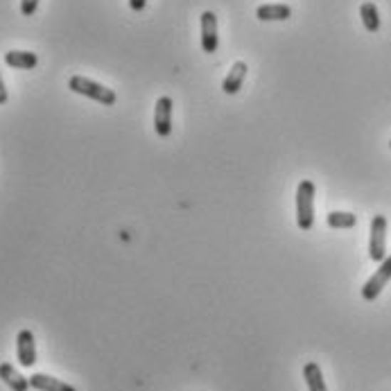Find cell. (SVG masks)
Masks as SVG:
<instances>
[{"label":"cell","mask_w":391,"mask_h":391,"mask_svg":"<svg viewBox=\"0 0 391 391\" xmlns=\"http://www.w3.org/2000/svg\"><path fill=\"white\" fill-rule=\"evenodd\" d=\"M330 229H353L358 224V217L353 213H342V211H333L325 217Z\"/></svg>","instance_id":"15"},{"label":"cell","mask_w":391,"mask_h":391,"mask_svg":"<svg viewBox=\"0 0 391 391\" xmlns=\"http://www.w3.org/2000/svg\"><path fill=\"white\" fill-rule=\"evenodd\" d=\"M369 258L373 263H382L387 258V217L385 215H375L371 219Z\"/></svg>","instance_id":"3"},{"label":"cell","mask_w":391,"mask_h":391,"mask_svg":"<svg viewBox=\"0 0 391 391\" xmlns=\"http://www.w3.org/2000/svg\"><path fill=\"white\" fill-rule=\"evenodd\" d=\"M30 387L36 391H77L68 382L59 380V377H52L48 373H34L30 375Z\"/></svg>","instance_id":"10"},{"label":"cell","mask_w":391,"mask_h":391,"mask_svg":"<svg viewBox=\"0 0 391 391\" xmlns=\"http://www.w3.org/2000/svg\"><path fill=\"white\" fill-rule=\"evenodd\" d=\"M296 224L301 231H310L315 224V184L310 179L296 188Z\"/></svg>","instance_id":"2"},{"label":"cell","mask_w":391,"mask_h":391,"mask_svg":"<svg viewBox=\"0 0 391 391\" xmlns=\"http://www.w3.org/2000/svg\"><path fill=\"white\" fill-rule=\"evenodd\" d=\"M0 380H3L11 391H30V377L19 373L16 367H11L9 362L0 364Z\"/></svg>","instance_id":"9"},{"label":"cell","mask_w":391,"mask_h":391,"mask_svg":"<svg viewBox=\"0 0 391 391\" xmlns=\"http://www.w3.org/2000/svg\"><path fill=\"white\" fill-rule=\"evenodd\" d=\"M5 63L9 68L32 71L38 63V57L34 55V52H28V50H9V52H5Z\"/></svg>","instance_id":"11"},{"label":"cell","mask_w":391,"mask_h":391,"mask_svg":"<svg viewBox=\"0 0 391 391\" xmlns=\"http://www.w3.org/2000/svg\"><path fill=\"white\" fill-rule=\"evenodd\" d=\"M258 21H288L292 16V9L283 3H271V5H260L256 9Z\"/></svg>","instance_id":"12"},{"label":"cell","mask_w":391,"mask_h":391,"mask_svg":"<svg viewBox=\"0 0 391 391\" xmlns=\"http://www.w3.org/2000/svg\"><path fill=\"white\" fill-rule=\"evenodd\" d=\"M389 281H391V256H387L380 263V267H377V271L373 273L367 283H364L362 298H364V301H375V298L382 294V290L387 288Z\"/></svg>","instance_id":"4"},{"label":"cell","mask_w":391,"mask_h":391,"mask_svg":"<svg viewBox=\"0 0 391 391\" xmlns=\"http://www.w3.org/2000/svg\"><path fill=\"white\" fill-rule=\"evenodd\" d=\"M246 73H249V66H246V61H236L231 66V71L226 73L224 82H221V90H224L226 95H236L238 90L242 88L244 80H246Z\"/></svg>","instance_id":"8"},{"label":"cell","mask_w":391,"mask_h":391,"mask_svg":"<svg viewBox=\"0 0 391 391\" xmlns=\"http://www.w3.org/2000/svg\"><path fill=\"white\" fill-rule=\"evenodd\" d=\"M389 147H391V140H389Z\"/></svg>","instance_id":"19"},{"label":"cell","mask_w":391,"mask_h":391,"mask_svg":"<svg viewBox=\"0 0 391 391\" xmlns=\"http://www.w3.org/2000/svg\"><path fill=\"white\" fill-rule=\"evenodd\" d=\"M68 88L77 95H84V98H90V100L104 104V107H113L115 100H118V95L113 93V88H107L104 84L93 82V80H88V77H82V75H73L68 80Z\"/></svg>","instance_id":"1"},{"label":"cell","mask_w":391,"mask_h":391,"mask_svg":"<svg viewBox=\"0 0 391 391\" xmlns=\"http://www.w3.org/2000/svg\"><path fill=\"white\" fill-rule=\"evenodd\" d=\"M172 107L174 102L172 98H159L156 100V109H154V129L161 138H167L172 134Z\"/></svg>","instance_id":"5"},{"label":"cell","mask_w":391,"mask_h":391,"mask_svg":"<svg viewBox=\"0 0 391 391\" xmlns=\"http://www.w3.org/2000/svg\"><path fill=\"white\" fill-rule=\"evenodd\" d=\"M16 358L23 369H32L36 364V342L30 328H23L16 335Z\"/></svg>","instance_id":"6"},{"label":"cell","mask_w":391,"mask_h":391,"mask_svg":"<svg viewBox=\"0 0 391 391\" xmlns=\"http://www.w3.org/2000/svg\"><path fill=\"white\" fill-rule=\"evenodd\" d=\"M360 16H362V23L364 28H367V32H377L380 30V11H377V7L373 3H364L360 7Z\"/></svg>","instance_id":"14"},{"label":"cell","mask_w":391,"mask_h":391,"mask_svg":"<svg viewBox=\"0 0 391 391\" xmlns=\"http://www.w3.org/2000/svg\"><path fill=\"white\" fill-rule=\"evenodd\" d=\"M199 23H202V48H204V52H208V55H213V52H217V48H219L217 16L213 14V11H204Z\"/></svg>","instance_id":"7"},{"label":"cell","mask_w":391,"mask_h":391,"mask_svg":"<svg viewBox=\"0 0 391 391\" xmlns=\"http://www.w3.org/2000/svg\"><path fill=\"white\" fill-rule=\"evenodd\" d=\"M147 5V0H129V7H132V11H142Z\"/></svg>","instance_id":"17"},{"label":"cell","mask_w":391,"mask_h":391,"mask_svg":"<svg viewBox=\"0 0 391 391\" xmlns=\"http://www.w3.org/2000/svg\"><path fill=\"white\" fill-rule=\"evenodd\" d=\"M38 9V0H21V14L23 16H34Z\"/></svg>","instance_id":"16"},{"label":"cell","mask_w":391,"mask_h":391,"mask_svg":"<svg viewBox=\"0 0 391 391\" xmlns=\"http://www.w3.org/2000/svg\"><path fill=\"white\" fill-rule=\"evenodd\" d=\"M9 95H7V88H5V82H3V75H0V104H7Z\"/></svg>","instance_id":"18"},{"label":"cell","mask_w":391,"mask_h":391,"mask_svg":"<svg viewBox=\"0 0 391 391\" xmlns=\"http://www.w3.org/2000/svg\"><path fill=\"white\" fill-rule=\"evenodd\" d=\"M303 377H306V385H308V391H328L323 382V373H321V367L317 362H308L303 367Z\"/></svg>","instance_id":"13"}]
</instances>
